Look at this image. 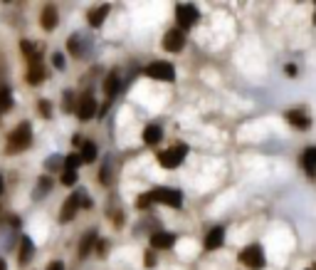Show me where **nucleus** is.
Segmentation results:
<instances>
[{"label": "nucleus", "instance_id": "9", "mask_svg": "<svg viewBox=\"0 0 316 270\" xmlns=\"http://www.w3.org/2000/svg\"><path fill=\"white\" fill-rule=\"evenodd\" d=\"M25 79H27L30 84H40V82L45 79V67H42V62H40V57L30 59V70H27V75H25Z\"/></svg>", "mask_w": 316, "mask_h": 270}, {"label": "nucleus", "instance_id": "11", "mask_svg": "<svg viewBox=\"0 0 316 270\" xmlns=\"http://www.w3.org/2000/svg\"><path fill=\"white\" fill-rule=\"evenodd\" d=\"M301 164H304V171H306V176H311V178H314V176H316V146H309V149L304 152V156H301Z\"/></svg>", "mask_w": 316, "mask_h": 270}, {"label": "nucleus", "instance_id": "31", "mask_svg": "<svg viewBox=\"0 0 316 270\" xmlns=\"http://www.w3.org/2000/svg\"><path fill=\"white\" fill-rule=\"evenodd\" d=\"M69 109H72V95L67 92V95H64V112H69Z\"/></svg>", "mask_w": 316, "mask_h": 270}, {"label": "nucleus", "instance_id": "3", "mask_svg": "<svg viewBox=\"0 0 316 270\" xmlns=\"http://www.w3.org/2000/svg\"><path fill=\"white\" fill-rule=\"evenodd\" d=\"M151 198L158 201V203H166L170 208H181L183 206V193L175 191V189H156V191H151Z\"/></svg>", "mask_w": 316, "mask_h": 270}, {"label": "nucleus", "instance_id": "2", "mask_svg": "<svg viewBox=\"0 0 316 270\" xmlns=\"http://www.w3.org/2000/svg\"><path fill=\"white\" fill-rule=\"evenodd\" d=\"M186 154H188L186 144H175V146H170V149H166V152L158 154V164H161L163 169H175V166L183 164Z\"/></svg>", "mask_w": 316, "mask_h": 270}, {"label": "nucleus", "instance_id": "19", "mask_svg": "<svg viewBox=\"0 0 316 270\" xmlns=\"http://www.w3.org/2000/svg\"><path fill=\"white\" fill-rule=\"evenodd\" d=\"M79 159H82L84 164H89V161L96 159V146H94L92 141H82V154H79Z\"/></svg>", "mask_w": 316, "mask_h": 270}, {"label": "nucleus", "instance_id": "4", "mask_svg": "<svg viewBox=\"0 0 316 270\" xmlns=\"http://www.w3.org/2000/svg\"><path fill=\"white\" fill-rule=\"evenodd\" d=\"M240 260L247 265V268L262 270L264 268V251H262L257 243H255V246H247V248L240 253Z\"/></svg>", "mask_w": 316, "mask_h": 270}, {"label": "nucleus", "instance_id": "1", "mask_svg": "<svg viewBox=\"0 0 316 270\" xmlns=\"http://www.w3.org/2000/svg\"><path fill=\"white\" fill-rule=\"evenodd\" d=\"M30 141H32V129H30L27 122H22V124H18V129L8 136L5 154H20V152H25L30 146Z\"/></svg>", "mask_w": 316, "mask_h": 270}, {"label": "nucleus", "instance_id": "15", "mask_svg": "<svg viewBox=\"0 0 316 270\" xmlns=\"http://www.w3.org/2000/svg\"><path fill=\"white\" fill-rule=\"evenodd\" d=\"M107 15H109V5H99V8H94V10H89V25L92 27H99L104 20H107Z\"/></svg>", "mask_w": 316, "mask_h": 270}, {"label": "nucleus", "instance_id": "36", "mask_svg": "<svg viewBox=\"0 0 316 270\" xmlns=\"http://www.w3.org/2000/svg\"><path fill=\"white\" fill-rule=\"evenodd\" d=\"M314 22H316V15H314Z\"/></svg>", "mask_w": 316, "mask_h": 270}, {"label": "nucleus", "instance_id": "32", "mask_svg": "<svg viewBox=\"0 0 316 270\" xmlns=\"http://www.w3.org/2000/svg\"><path fill=\"white\" fill-rule=\"evenodd\" d=\"M156 265V260H153V255L151 253H146V268H153Z\"/></svg>", "mask_w": 316, "mask_h": 270}, {"label": "nucleus", "instance_id": "12", "mask_svg": "<svg viewBox=\"0 0 316 270\" xmlns=\"http://www.w3.org/2000/svg\"><path fill=\"white\" fill-rule=\"evenodd\" d=\"M225 243V231L218 226V228H213V231L207 233V238H205V248L207 251H215V248H220Z\"/></svg>", "mask_w": 316, "mask_h": 270}, {"label": "nucleus", "instance_id": "14", "mask_svg": "<svg viewBox=\"0 0 316 270\" xmlns=\"http://www.w3.org/2000/svg\"><path fill=\"white\" fill-rule=\"evenodd\" d=\"M161 139H163V129H161L158 124H149V127L144 129V141H146V144L156 146Z\"/></svg>", "mask_w": 316, "mask_h": 270}, {"label": "nucleus", "instance_id": "25", "mask_svg": "<svg viewBox=\"0 0 316 270\" xmlns=\"http://www.w3.org/2000/svg\"><path fill=\"white\" fill-rule=\"evenodd\" d=\"M151 201H153L151 193H141V196L136 198V206H138V208H146V206H151Z\"/></svg>", "mask_w": 316, "mask_h": 270}, {"label": "nucleus", "instance_id": "21", "mask_svg": "<svg viewBox=\"0 0 316 270\" xmlns=\"http://www.w3.org/2000/svg\"><path fill=\"white\" fill-rule=\"evenodd\" d=\"M13 104V97H10V89L8 87H0V114H5Z\"/></svg>", "mask_w": 316, "mask_h": 270}, {"label": "nucleus", "instance_id": "29", "mask_svg": "<svg viewBox=\"0 0 316 270\" xmlns=\"http://www.w3.org/2000/svg\"><path fill=\"white\" fill-rule=\"evenodd\" d=\"M59 164H62V159H59V156H52V159H47V169H50V171H52V169H57Z\"/></svg>", "mask_w": 316, "mask_h": 270}, {"label": "nucleus", "instance_id": "33", "mask_svg": "<svg viewBox=\"0 0 316 270\" xmlns=\"http://www.w3.org/2000/svg\"><path fill=\"white\" fill-rule=\"evenodd\" d=\"M47 270H64V265H62L59 260H55V263H52V265H50V268H47Z\"/></svg>", "mask_w": 316, "mask_h": 270}, {"label": "nucleus", "instance_id": "30", "mask_svg": "<svg viewBox=\"0 0 316 270\" xmlns=\"http://www.w3.org/2000/svg\"><path fill=\"white\" fill-rule=\"evenodd\" d=\"M52 62H55V67H57V70H62V67H64V57H62L59 52H57L55 57H52Z\"/></svg>", "mask_w": 316, "mask_h": 270}, {"label": "nucleus", "instance_id": "13", "mask_svg": "<svg viewBox=\"0 0 316 270\" xmlns=\"http://www.w3.org/2000/svg\"><path fill=\"white\" fill-rule=\"evenodd\" d=\"M42 27H45V30H55L57 27V8L55 5H45V8H42Z\"/></svg>", "mask_w": 316, "mask_h": 270}, {"label": "nucleus", "instance_id": "22", "mask_svg": "<svg viewBox=\"0 0 316 270\" xmlns=\"http://www.w3.org/2000/svg\"><path fill=\"white\" fill-rule=\"evenodd\" d=\"M92 246H94V233H87L82 238V246H79V258H87V253L92 251Z\"/></svg>", "mask_w": 316, "mask_h": 270}, {"label": "nucleus", "instance_id": "17", "mask_svg": "<svg viewBox=\"0 0 316 270\" xmlns=\"http://www.w3.org/2000/svg\"><path fill=\"white\" fill-rule=\"evenodd\" d=\"M32 251H35V246H32V241L25 235V238H22V243H20V255H18V263H20V265H27V260H30Z\"/></svg>", "mask_w": 316, "mask_h": 270}, {"label": "nucleus", "instance_id": "18", "mask_svg": "<svg viewBox=\"0 0 316 270\" xmlns=\"http://www.w3.org/2000/svg\"><path fill=\"white\" fill-rule=\"evenodd\" d=\"M287 119H289L292 127H299V129H309V122H311L304 112H297V109H292V112L287 114Z\"/></svg>", "mask_w": 316, "mask_h": 270}, {"label": "nucleus", "instance_id": "34", "mask_svg": "<svg viewBox=\"0 0 316 270\" xmlns=\"http://www.w3.org/2000/svg\"><path fill=\"white\" fill-rule=\"evenodd\" d=\"M3 189H5V184H3V176H0V193H3Z\"/></svg>", "mask_w": 316, "mask_h": 270}, {"label": "nucleus", "instance_id": "35", "mask_svg": "<svg viewBox=\"0 0 316 270\" xmlns=\"http://www.w3.org/2000/svg\"><path fill=\"white\" fill-rule=\"evenodd\" d=\"M0 270H5V263H3V260H0Z\"/></svg>", "mask_w": 316, "mask_h": 270}, {"label": "nucleus", "instance_id": "20", "mask_svg": "<svg viewBox=\"0 0 316 270\" xmlns=\"http://www.w3.org/2000/svg\"><path fill=\"white\" fill-rule=\"evenodd\" d=\"M116 89H119V75L112 72V75L107 77V82H104V92H107V97H114Z\"/></svg>", "mask_w": 316, "mask_h": 270}, {"label": "nucleus", "instance_id": "23", "mask_svg": "<svg viewBox=\"0 0 316 270\" xmlns=\"http://www.w3.org/2000/svg\"><path fill=\"white\" fill-rule=\"evenodd\" d=\"M82 164V159H79V154H69L67 159H64V166H67V171H75L77 166Z\"/></svg>", "mask_w": 316, "mask_h": 270}, {"label": "nucleus", "instance_id": "6", "mask_svg": "<svg viewBox=\"0 0 316 270\" xmlns=\"http://www.w3.org/2000/svg\"><path fill=\"white\" fill-rule=\"evenodd\" d=\"M175 20H178V25L181 27H190V25H195L198 20H200V13H198V8L195 5H178L175 8Z\"/></svg>", "mask_w": 316, "mask_h": 270}, {"label": "nucleus", "instance_id": "28", "mask_svg": "<svg viewBox=\"0 0 316 270\" xmlns=\"http://www.w3.org/2000/svg\"><path fill=\"white\" fill-rule=\"evenodd\" d=\"M52 184H50V178H40V191H38V196H42V193L47 191Z\"/></svg>", "mask_w": 316, "mask_h": 270}, {"label": "nucleus", "instance_id": "37", "mask_svg": "<svg viewBox=\"0 0 316 270\" xmlns=\"http://www.w3.org/2000/svg\"><path fill=\"white\" fill-rule=\"evenodd\" d=\"M314 270H316V268H314Z\"/></svg>", "mask_w": 316, "mask_h": 270}, {"label": "nucleus", "instance_id": "27", "mask_svg": "<svg viewBox=\"0 0 316 270\" xmlns=\"http://www.w3.org/2000/svg\"><path fill=\"white\" fill-rule=\"evenodd\" d=\"M40 114H42V116H50V114H52V109H50V104H47L45 99H40Z\"/></svg>", "mask_w": 316, "mask_h": 270}, {"label": "nucleus", "instance_id": "10", "mask_svg": "<svg viewBox=\"0 0 316 270\" xmlns=\"http://www.w3.org/2000/svg\"><path fill=\"white\" fill-rule=\"evenodd\" d=\"M77 208H79V198H77V193H75V196H69V198L64 201V206H62V213H59V221H62V223H69V221L75 218Z\"/></svg>", "mask_w": 316, "mask_h": 270}, {"label": "nucleus", "instance_id": "5", "mask_svg": "<svg viewBox=\"0 0 316 270\" xmlns=\"http://www.w3.org/2000/svg\"><path fill=\"white\" fill-rule=\"evenodd\" d=\"M146 75L153 79H158V82H173L175 70H173L170 62H151L149 67H146Z\"/></svg>", "mask_w": 316, "mask_h": 270}, {"label": "nucleus", "instance_id": "26", "mask_svg": "<svg viewBox=\"0 0 316 270\" xmlns=\"http://www.w3.org/2000/svg\"><path fill=\"white\" fill-rule=\"evenodd\" d=\"M75 181H77V171H64V174H62V184H64V186H72Z\"/></svg>", "mask_w": 316, "mask_h": 270}, {"label": "nucleus", "instance_id": "7", "mask_svg": "<svg viewBox=\"0 0 316 270\" xmlns=\"http://www.w3.org/2000/svg\"><path fill=\"white\" fill-rule=\"evenodd\" d=\"M183 45H186V35H183V30H178V27L168 30L166 38H163V47H166L168 52H178V50H183Z\"/></svg>", "mask_w": 316, "mask_h": 270}, {"label": "nucleus", "instance_id": "8", "mask_svg": "<svg viewBox=\"0 0 316 270\" xmlns=\"http://www.w3.org/2000/svg\"><path fill=\"white\" fill-rule=\"evenodd\" d=\"M77 114H79L82 122L92 119V116L96 114V99H94L92 95H84L82 99H79V104H77Z\"/></svg>", "mask_w": 316, "mask_h": 270}, {"label": "nucleus", "instance_id": "16", "mask_svg": "<svg viewBox=\"0 0 316 270\" xmlns=\"http://www.w3.org/2000/svg\"><path fill=\"white\" fill-rule=\"evenodd\" d=\"M173 241H175L173 233H153V235H151V246H153V248H170Z\"/></svg>", "mask_w": 316, "mask_h": 270}, {"label": "nucleus", "instance_id": "24", "mask_svg": "<svg viewBox=\"0 0 316 270\" xmlns=\"http://www.w3.org/2000/svg\"><path fill=\"white\" fill-rule=\"evenodd\" d=\"M69 52H72V55H82V45H79V35H72V38H69Z\"/></svg>", "mask_w": 316, "mask_h": 270}]
</instances>
